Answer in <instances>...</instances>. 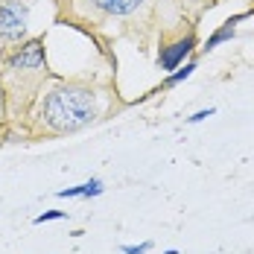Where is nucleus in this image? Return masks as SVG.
Wrapping results in <instances>:
<instances>
[{"instance_id": "1", "label": "nucleus", "mask_w": 254, "mask_h": 254, "mask_svg": "<svg viewBox=\"0 0 254 254\" xmlns=\"http://www.w3.org/2000/svg\"><path fill=\"white\" fill-rule=\"evenodd\" d=\"M41 120L50 131H76L97 120V97L82 85L53 88L41 102Z\"/></svg>"}, {"instance_id": "2", "label": "nucleus", "mask_w": 254, "mask_h": 254, "mask_svg": "<svg viewBox=\"0 0 254 254\" xmlns=\"http://www.w3.org/2000/svg\"><path fill=\"white\" fill-rule=\"evenodd\" d=\"M26 3L24 0H3L0 3V32L6 38H21L26 32Z\"/></svg>"}, {"instance_id": "3", "label": "nucleus", "mask_w": 254, "mask_h": 254, "mask_svg": "<svg viewBox=\"0 0 254 254\" xmlns=\"http://www.w3.org/2000/svg\"><path fill=\"white\" fill-rule=\"evenodd\" d=\"M41 64H44V44L41 41H29L9 59L12 70H38Z\"/></svg>"}, {"instance_id": "4", "label": "nucleus", "mask_w": 254, "mask_h": 254, "mask_svg": "<svg viewBox=\"0 0 254 254\" xmlns=\"http://www.w3.org/2000/svg\"><path fill=\"white\" fill-rule=\"evenodd\" d=\"M196 47V38L193 35H187V38H181L176 44H170V47H161V56H158V67L161 70H178V64L184 62V56Z\"/></svg>"}, {"instance_id": "5", "label": "nucleus", "mask_w": 254, "mask_h": 254, "mask_svg": "<svg viewBox=\"0 0 254 254\" xmlns=\"http://www.w3.org/2000/svg\"><path fill=\"white\" fill-rule=\"evenodd\" d=\"M146 0H91V6L102 12V15H131V12H137L140 6H143Z\"/></svg>"}, {"instance_id": "6", "label": "nucleus", "mask_w": 254, "mask_h": 254, "mask_svg": "<svg viewBox=\"0 0 254 254\" xmlns=\"http://www.w3.org/2000/svg\"><path fill=\"white\" fill-rule=\"evenodd\" d=\"M243 18H246V15H234V18H228L225 24L219 26V29H216V32H213V35H210L207 41H204V50H213V47H219L222 41H228V38H234V24H240Z\"/></svg>"}, {"instance_id": "7", "label": "nucleus", "mask_w": 254, "mask_h": 254, "mask_svg": "<svg viewBox=\"0 0 254 254\" xmlns=\"http://www.w3.org/2000/svg\"><path fill=\"white\" fill-rule=\"evenodd\" d=\"M193 70H196V64H193V62H190V64H184V67H178L176 73H170V76H167V82H164V88H176L178 82L190 79V73H193Z\"/></svg>"}, {"instance_id": "8", "label": "nucleus", "mask_w": 254, "mask_h": 254, "mask_svg": "<svg viewBox=\"0 0 254 254\" xmlns=\"http://www.w3.org/2000/svg\"><path fill=\"white\" fill-rule=\"evenodd\" d=\"M50 219H64V213H62V210H47V213L35 216V225H41V222H50Z\"/></svg>"}, {"instance_id": "9", "label": "nucleus", "mask_w": 254, "mask_h": 254, "mask_svg": "<svg viewBox=\"0 0 254 254\" xmlns=\"http://www.w3.org/2000/svg\"><path fill=\"white\" fill-rule=\"evenodd\" d=\"M152 249V243H140V246H123V254H146Z\"/></svg>"}, {"instance_id": "10", "label": "nucleus", "mask_w": 254, "mask_h": 254, "mask_svg": "<svg viewBox=\"0 0 254 254\" xmlns=\"http://www.w3.org/2000/svg\"><path fill=\"white\" fill-rule=\"evenodd\" d=\"M207 117H213V108H207V111H199V114H193V117H190V123H202V120H207Z\"/></svg>"}, {"instance_id": "11", "label": "nucleus", "mask_w": 254, "mask_h": 254, "mask_svg": "<svg viewBox=\"0 0 254 254\" xmlns=\"http://www.w3.org/2000/svg\"><path fill=\"white\" fill-rule=\"evenodd\" d=\"M0 114H3V91H0Z\"/></svg>"}]
</instances>
